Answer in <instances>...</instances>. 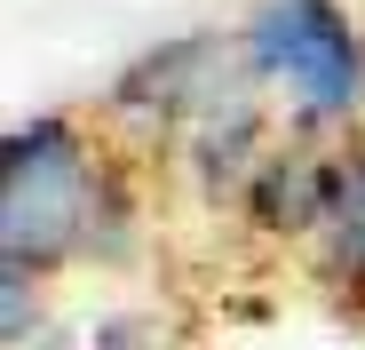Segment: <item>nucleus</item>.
Instances as JSON below:
<instances>
[{
	"label": "nucleus",
	"instance_id": "6",
	"mask_svg": "<svg viewBox=\"0 0 365 350\" xmlns=\"http://www.w3.org/2000/svg\"><path fill=\"white\" fill-rule=\"evenodd\" d=\"M318 271L349 286V303H365V144L334 159V199L318 223Z\"/></svg>",
	"mask_w": 365,
	"mask_h": 350
},
{
	"label": "nucleus",
	"instance_id": "5",
	"mask_svg": "<svg viewBox=\"0 0 365 350\" xmlns=\"http://www.w3.org/2000/svg\"><path fill=\"white\" fill-rule=\"evenodd\" d=\"M262 104H255V80L230 88L215 111H199L191 128H182V167H191V184L207 199H238L247 191V175L262 167Z\"/></svg>",
	"mask_w": 365,
	"mask_h": 350
},
{
	"label": "nucleus",
	"instance_id": "8",
	"mask_svg": "<svg viewBox=\"0 0 365 350\" xmlns=\"http://www.w3.org/2000/svg\"><path fill=\"white\" fill-rule=\"evenodd\" d=\"M88 350H151V326L143 319H96L88 326Z\"/></svg>",
	"mask_w": 365,
	"mask_h": 350
},
{
	"label": "nucleus",
	"instance_id": "1",
	"mask_svg": "<svg viewBox=\"0 0 365 350\" xmlns=\"http://www.w3.org/2000/svg\"><path fill=\"white\" fill-rule=\"evenodd\" d=\"M103 207V159L72 111H32L0 136V271L48 279L88 255Z\"/></svg>",
	"mask_w": 365,
	"mask_h": 350
},
{
	"label": "nucleus",
	"instance_id": "4",
	"mask_svg": "<svg viewBox=\"0 0 365 350\" xmlns=\"http://www.w3.org/2000/svg\"><path fill=\"white\" fill-rule=\"evenodd\" d=\"M326 199H334V159L294 136V144L262 151V167L247 175V191H238V215H247L255 239H318Z\"/></svg>",
	"mask_w": 365,
	"mask_h": 350
},
{
	"label": "nucleus",
	"instance_id": "7",
	"mask_svg": "<svg viewBox=\"0 0 365 350\" xmlns=\"http://www.w3.org/2000/svg\"><path fill=\"white\" fill-rule=\"evenodd\" d=\"M40 334H48V319H40V279L0 271V350H32Z\"/></svg>",
	"mask_w": 365,
	"mask_h": 350
},
{
	"label": "nucleus",
	"instance_id": "3",
	"mask_svg": "<svg viewBox=\"0 0 365 350\" xmlns=\"http://www.w3.org/2000/svg\"><path fill=\"white\" fill-rule=\"evenodd\" d=\"M230 88H247L238 40L182 32V40H159V48H143L135 64L111 80L103 111H111V120H128V128H143V136H182V128H191L199 111H215Z\"/></svg>",
	"mask_w": 365,
	"mask_h": 350
},
{
	"label": "nucleus",
	"instance_id": "2",
	"mask_svg": "<svg viewBox=\"0 0 365 350\" xmlns=\"http://www.w3.org/2000/svg\"><path fill=\"white\" fill-rule=\"evenodd\" d=\"M238 64L255 88L286 96L294 136L349 128L365 111V32L341 0H255L238 24Z\"/></svg>",
	"mask_w": 365,
	"mask_h": 350
},
{
	"label": "nucleus",
	"instance_id": "9",
	"mask_svg": "<svg viewBox=\"0 0 365 350\" xmlns=\"http://www.w3.org/2000/svg\"><path fill=\"white\" fill-rule=\"evenodd\" d=\"M32 350H88V342H80V334H40Z\"/></svg>",
	"mask_w": 365,
	"mask_h": 350
}]
</instances>
